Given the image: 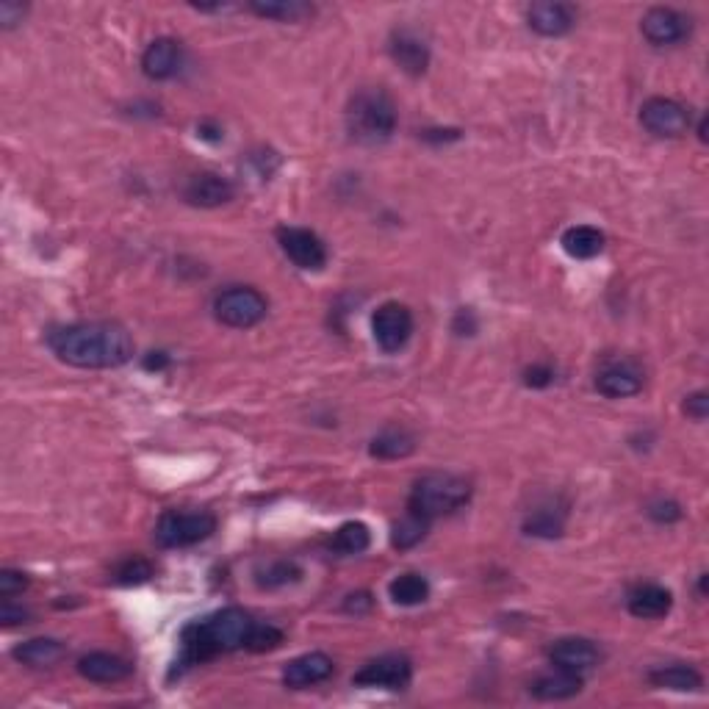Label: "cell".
I'll return each instance as SVG.
<instances>
[{"label": "cell", "instance_id": "cell-1", "mask_svg": "<svg viewBox=\"0 0 709 709\" xmlns=\"http://www.w3.org/2000/svg\"><path fill=\"white\" fill-rule=\"evenodd\" d=\"M48 347L75 369H117L133 358V338L114 322H78L53 330Z\"/></svg>", "mask_w": 709, "mask_h": 709}, {"label": "cell", "instance_id": "cell-2", "mask_svg": "<svg viewBox=\"0 0 709 709\" xmlns=\"http://www.w3.org/2000/svg\"><path fill=\"white\" fill-rule=\"evenodd\" d=\"M253 632L255 621L239 607H225L203 621H194L181 635V665H197L217 654L247 649Z\"/></svg>", "mask_w": 709, "mask_h": 709}, {"label": "cell", "instance_id": "cell-3", "mask_svg": "<svg viewBox=\"0 0 709 709\" xmlns=\"http://www.w3.org/2000/svg\"><path fill=\"white\" fill-rule=\"evenodd\" d=\"M347 131L361 145H380L397 131L394 100L383 89H361L347 106Z\"/></svg>", "mask_w": 709, "mask_h": 709}, {"label": "cell", "instance_id": "cell-4", "mask_svg": "<svg viewBox=\"0 0 709 709\" xmlns=\"http://www.w3.org/2000/svg\"><path fill=\"white\" fill-rule=\"evenodd\" d=\"M471 499V482L457 477V474H427L421 477L413 491H410L408 510L416 516L435 521L441 516H452L460 507L469 505Z\"/></svg>", "mask_w": 709, "mask_h": 709}, {"label": "cell", "instance_id": "cell-5", "mask_svg": "<svg viewBox=\"0 0 709 709\" xmlns=\"http://www.w3.org/2000/svg\"><path fill=\"white\" fill-rule=\"evenodd\" d=\"M217 532V518L205 510H167L158 518L156 541L164 549H189Z\"/></svg>", "mask_w": 709, "mask_h": 709}, {"label": "cell", "instance_id": "cell-6", "mask_svg": "<svg viewBox=\"0 0 709 709\" xmlns=\"http://www.w3.org/2000/svg\"><path fill=\"white\" fill-rule=\"evenodd\" d=\"M266 311V297L261 291L247 289V286H236V289L222 291L214 302V316H217L222 325L236 327V330H247L255 327L258 322H264Z\"/></svg>", "mask_w": 709, "mask_h": 709}, {"label": "cell", "instance_id": "cell-7", "mask_svg": "<svg viewBox=\"0 0 709 709\" xmlns=\"http://www.w3.org/2000/svg\"><path fill=\"white\" fill-rule=\"evenodd\" d=\"M640 122L660 139H679L690 128V111L671 97H651L640 109Z\"/></svg>", "mask_w": 709, "mask_h": 709}, {"label": "cell", "instance_id": "cell-8", "mask_svg": "<svg viewBox=\"0 0 709 709\" xmlns=\"http://www.w3.org/2000/svg\"><path fill=\"white\" fill-rule=\"evenodd\" d=\"M372 333L383 352H399L413 336V313L399 302H385L374 311Z\"/></svg>", "mask_w": 709, "mask_h": 709}, {"label": "cell", "instance_id": "cell-9", "mask_svg": "<svg viewBox=\"0 0 709 709\" xmlns=\"http://www.w3.org/2000/svg\"><path fill=\"white\" fill-rule=\"evenodd\" d=\"M280 250L286 253L291 264L305 272H319L327 264V247L313 230L308 228H280L277 230Z\"/></svg>", "mask_w": 709, "mask_h": 709}, {"label": "cell", "instance_id": "cell-10", "mask_svg": "<svg viewBox=\"0 0 709 709\" xmlns=\"http://www.w3.org/2000/svg\"><path fill=\"white\" fill-rule=\"evenodd\" d=\"M413 676V665L402 654H385L366 662L361 671L352 676L358 687H385V690H405Z\"/></svg>", "mask_w": 709, "mask_h": 709}, {"label": "cell", "instance_id": "cell-11", "mask_svg": "<svg viewBox=\"0 0 709 709\" xmlns=\"http://www.w3.org/2000/svg\"><path fill=\"white\" fill-rule=\"evenodd\" d=\"M640 31H643V37L649 39L651 45L665 48V45H676V42L690 37V20L682 12H676V9L657 6V9H649V12L643 14Z\"/></svg>", "mask_w": 709, "mask_h": 709}, {"label": "cell", "instance_id": "cell-12", "mask_svg": "<svg viewBox=\"0 0 709 709\" xmlns=\"http://www.w3.org/2000/svg\"><path fill=\"white\" fill-rule=\"evenodd\" d=\"M549 660L554 668L571 673H588L601 662L599 646L588 637H563L549 649Z\"/></svg>", "mask_w": 709, "mask_h": 709}, {"label": "cell", "instance_id": "cell-13", "mask_svg": "<svg viewBox=\"0 0 709 709\" xmlns=\"http://www.w3.org/2000/svg\"><path fill=\"white\" fill-rule=\"evenodd\" d=\"M333 671H336V665H333V660L327 657L325 651H308V654H302L297 660L286 662L283 685L291 687V690H305V687L327 682L333 676Z\"/></svg>", "mask_w": 709, "mask_h": 709}, {"label": "cell", "instance_id": "cell-14", "mask_svg": "<svg viewBox=\"0 0 709 709\" xmlns=\"http://www.w3.org/2000/svg\"><path fill=\"white\" fill-rule=\"evenodd\" d=\"M233 183L228 178H222L217 172H200V175H192L189 183L183 186V197L186 203L197 205V208H219L233 200Z\"/></svg>", "mask_w": 709, "mask_h": 709}, {"label": "cell", "instance_id": "cell-15", "mask_svg": "<svg viewBox=\"0 0 709 709\" xmlns=\"http://www.w3.org/2000/svg\"><path fill=\"white\" fill-rule=\"evenodd\" d=\"M527 20L529 28L541 37H563L577 23V9L568 3H532Z\"/></svg>", "mask_w": 709, "mask_h": 709}, {"label": "cell", "instance_id": "cell-16", "mask_svg": "<svg viewBox=\"0 0 709 709\" xmlns=\"http://www.w3.org/2000/svg\"><path fill=\"white\" fill-rule=\"evenodd\" d=\"M78 673L89 682H97V685H117V682H125L131 676L133 668L131 662L122 660L117 654L92 651V654H84L78 660Z\"/></svg>", "mask_w": 709, "mask_h": 709}, {"label": "cell", "instance_id": "cell-17", "mask_svg": "<svg viewBox=\"0 0 709 709\" xmlns=\"http://www.w3.org/2000/svg\"><path fill=\"white\" fill-rule=\"evenodd\" d=\"M388 50H391V59L397 61L399 67L408 75H421L427 70V64H430V48H427V42H424L416 31H410V28L394 31Z\"/></svg>", "mask_w": 709, "mask_h": 709}, {"label": "cell", "instance_id": "cell-18", "mask_svg": "<svg viewBox=\"0 0 709 709\" xmlns=\"http://www.w3.org/2000/svg\"><path fill=\"white\" fill-rule=\"evenodd\" d=\"M181 59V45L175 39L161 37L147 45L145 56H142V70L153 81H167V78H172L181 70Z\"/></svg>", "mask_w": 709, "mask_h": 709}, {"label": "cell", "instance_id": "cell-19", "mask_svg": "<svg viewBox=\"0 0 709 709\" xmlns=\"http://www.w3.org/2000/svg\"><path fill=\"white\" fill-rule=\"evenodd\" d=\"M596 388H599V394L610 399L635 397L643 388V377L632 363H610L596 374Z\"/></svg>", "mask_w": 709, "mask_h": 709}, {"label": "cell", "instance_id": "cell-20", "mask_svg": "<svg viewBox=\"0 0 709 709\" xmlns=\"http://www.w3.org/2000/svg\"><path fill=\"white\" fill-rule=\"evenodd\" d=\"M629 613L635 618H643V621H657V618H665L671 613V590H665L662 585H637L632 593H629Z\"/></svg>", "mask_w": 709, "mask_h": 709}, {"label": "cell", "instance_id": "cell-21", "mask_svg": "<svg viewBox=\"0 0 709 709\" xmlns=\"http://www.w3.org/2000/svg\"><path fill=\"white\" fill-rule=\"evenodd\" d=\"M529 693L541 701H565L582 693V673H571L557 668L554 673H546L541 679H535Z\"/></svg>", "mask_w": 709, "mask_h": 709}, {"label": "cell", "instance_id": "cell-22", "mask_svg": "<svg viewBox=\"0 0 709 709\" xmlns=\"http://www.w3.org/2000/svg\"><path fill=\"white\" fill-rule=\"evenodd\" d=\"M12 657L28 665V668H50L64 657V646L53 637H34V640H25L20 646H14Z\"/></svg>", "mask_w": 709, "mask_h": 709}, {"label": "cell", "instance_id": "cell-23", "mask_svg": "<svg viewBox=\"0 0 709 709\" xmlns=\"http://www.w3.org/2000/svg\"><path fill=\"white\" fill-rule=\"evenodd\" d=\"M604 233L599 228H590V225H577V228H568L563 233V250L571 258H579V261H588V258H596V255L604 250Z\"/></svg>", "mask_w": 709, "mask_h": 709}, {"label": "cell", "instance_id": "cell-24", "mask_svg": "<svg viewBox=\"0 0 709 709\" xmlns=\"http://www.w3.org/2000/svg\"><path fill=\"white\" fill-rule=\"evenodd\" d=\"M416 449V438L405 427H388L380 435H374L369 452L372 457L380 460H399V457H408Z\"/></svg>", "mask_w": 709, "mask_h": 709}, {"label": "cell", "instance_id": "cell-25", "mask_svg": "<svg viewBox=\"0 0 709 709\" xmlns=\"http://www.w3.org/2000/svg\"><path fill=\"white\" fill-rule=\"evenodd\" d=\"M250 12L264 20H277V23H300L305 17H311L313 6L302 0H253Z\"/></svg>", "mask_w": 709, "mask_h": 709}, {"label": "cell", "instance_id": "cell-26", "mask_svg": "<svg viewBox=\"0 0 709 709\" xmlns=\"http://www.w3.org/2000/svg\"><path fill=\"white\" fill-rule=\"evenodd\" d=\"M649 682L654 687H665V690H676V693H690L704 685L701 673L690 665H662L657 671L649 673Z\"/></svg>", "mask_w": 709, "mask_h": 709}, {"label": "cell", "instance_id": "cell-27", "mask_svg": "<svg viewBox=\"0 0 709 709\" xmlns=\"http://www.w3.org/2000/svg\"><path fill=\"white\" fill-rule=\"evenodd\" d=\"M388 596L394 599V604L416 607V604H424L430 599V582L421 574H402L388 585Z\"/></svg>", "mask_w": 709, "mask_h": 709}, {"label": "cell", "instance_id": "cell-28", "mask_svg": "<svg viewBox=\"0 0 709 709\" xmlns=\"http://www.w3.org/2000/svg\"><path fill=\"white\" fill-rule=\"evenodd\" d=\"M430 524H433V521H427V518L416 516V513H410L408 510V516L399 518L397 524H394V529H391V543H394V549L405 552V549L419 546V543L427 538Z\"/></svg>", "mask_w": 709, "mask_h": 709}, {"label": "cell", "instance_id": "cell-29", "mask_svg": "<svg viewBox=\"0 0 709 709\" xmlns=\"http://www.w3.org/2000/svg\"><path fill=\"white\" fill-rule=\"evenodd\" d=\"M565 527V513L554 507H538L524 521V532L535 538H560Z\"/></svg>", "mask_w": 709, "mask_h": 709}, {"label": "cell", "instance_id": "cell-30", "mask_svg": "<svg viewBox=\"0 0 709 709\" xmlns=\"http://www.w3.org/2000/svg\"><path fill=\"white\" fill-rule=\"evenodd\" d=\"M369 543H372L369 527L361 524V521H347V524H341V527L336 529L330 546H333L338 554H361L369 549Z\"/></svg>", "mask_w": 709, "mask_h": 709}, {"label": "cell", "instance_id": "cell-31", "mask_svg": "<svg viewBox=\"0 0 709 709\" xmlns=\"http://www.w3.org/2000/svg\"><path fill=\"white\" fill-rule=\"evenodd\" d=\"M150 577H153V563L145 560V557H128L114 571V582L117 585H142Z\"/></svg>", "mask_w": 709, "mask_h": 709}, {"label": "cell", "instance_id": "cell-32", "mask_svg": "<svg viewBox=\"0 0 709 709\" xmlns=\"http://www.w3.org/2000/svg\"><path fill=\"white\" fill-rule=\"evenodd\" d=\"M297 565L294 563H272L266 565L264 571L258 574V585L261 588H280V585H289L297 579Z\"/></svg>", "mask_w": 709, "mask_h": 709}, {"label": "cell", "instance_id": "cell-33", "mask_svg": "<svg viewBox=\"0 0 709 709\" xmlns=\"http://www.w3.org/2000/svg\"><path fill=\"white\" fill-rule=\"evenodd\" d=\"M283 643V632L269 624H255V632L250 637V651H272Z\"/></svg>", "mask_w": 709, "mask_h": 709}, {"label": "cell", "instance_id": "cell-34", "mask_svg": "<svg viewBox=\"0 0 709 709\" xmlns=\"http://www.w3.org/2000/svg\"><path fill=\"white\" fill-rule=\"evenodd\" d=\"M25 588H28V577H25L23 571H12V568H3V571H0V596H3V599H14V596H20Z\"/></svg>", "mask_w": 709, "mask_h": 709}, {"label": "cell", "instance_id": "cell-35", "mask_svg": "<svg viewBox=\"0 0 709 709\" xmlns=\"http://www.w3.org/2000/svg\"><path fill=\"white\" fill-rule=\"evenodd\" d=\"M649 516L654 518L657 524H673V521L682 518V507L671 502V499H660V502H654V505L649 507Z\"/></svg>", "mask_w": 709, "mask_h": 709}, {"label": "cell", "instance_id": "cell-36", "mask_svg": "<svg viewBox=\"0 0 709 709\" xmlns=\"http://www.w3.org/2000/svg\"><path fill=\"white\" fill-rule=\"evenodd\" d=\"M685 413L693 421H704L709 416V394L707 391H696L685 399Z\"/></svg>", "mask_w": 709, "mask_h": 709}, {"label": "cell", "instance_id": "cell-37", "mask_svg": "<svg viewBox=\"0 0 709 709\" xmlns=\"http://www.w3.org/2000/svg\"><path fill=\"white\" fill-rule=\"evenodd\" d=\"M524 383L529 388H546V385L554 383V369L552 366H532L524 372Z\"/></svg>", "mask_w": 709, "mask_h": 709}, {"label": "cell", "instance_id": "cell-38", "mask_svg": "<svg viewBox=\"0 0 709 709\" xmlns=\"http://www.w3.org/2000/svg\"><path fill=\"white\" fill-rule=\"evenodd\" d=\"M23 14V3H14V0H3L0 3V23H3V28H14L17 23H23Z\"/></svg>", "mask_w": 709, "mask_h": 709}, {"label": "cell", "instance_id": "cell-39", "mask_svg": "<svg viewBox=\"0 0 709 709\" xmlns=\"http://www.w3.org/2000/svg\"><path fill=\"white\" fill-rule=\"evenodd\" d=\"M28 618H31V613L23 610V607H12V604H3V607H0V621H3V626L25 624Z\"/></svg>", "mask_w": 709, "mask_h": 709}, {"label": "cell", "instance_id": "cell-40", "mask_svg": "<svg viewBox=\"0 0 709 709\" xmlns=\"http://www.w3.org/2000/svg\"><path fill=\"white\" fill-rule=\"evenodd\" d=\"M369 607H372L369 593H352V596H347V601H344V610H347V613H366Z\"/></svg>", "mask_w": 709, "mask_h": 709}, {"label": "cell", "instance_id": "cell-41", "mask_svg": "<svg viewBox=\"0 0 709 709\" xmlns=\"http://www.w3.org/2000/svg\"><path fill=\"white\" fill-rule=\"evenodd\" d=\"M153 355H156V358H147L145 361L147 369H164V366H167V355H164V352H153Z\"/></svg>", "mask_w": 709, "mask_h": 709}, {"label": "cell", "instance_id": "cell-42", "mask_svg": "<svg viewBox=\"0 0 709 709\" xmlns=\"http://www.w3.org/2000/svg\"><path fill=\"white\" fill-rule=\"evenodd\" d=\"M698 139H701V142H707V117H704V120H701V125H698Z\"/></svg>", "mask_w": 709, "mask_h": 709}]
</instances>
